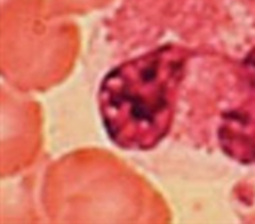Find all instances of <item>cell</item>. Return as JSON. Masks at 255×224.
I'll return each mask as SVG.
<instances>
[{
  "instance_id": "obj_1",
  "label": "cell",
  "mask_w": 255,
  "mask_h": 224,
  "mask_svg": "<svg viewBox=\"0 0 255 224\" xmlns=\"http://www.w3.org/2000/svg\"><path fill=\"white\" fill-rule=\"evenodd\" d=\"M220 151L239 164H255V45L228 81L215 125Z\"/></svg>"
}]
</instances>
